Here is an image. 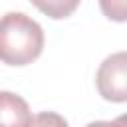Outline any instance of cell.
I'll return each instance as SVG.
<instances>
[{"label": "cell", "mask_w": 127, "mask_h": 127, "mask_svg": "<svg viewBox=\"0 0 127 127\" xmlns=\"http://www.w3.org/2000/svg\"><path fill=\"white\" fill-rule=\"evenodd\" d=\"M44 50L42 26L24 12H8L0 18V62L28 65Z\"/></svg>", "instance_id": "1"}, {"label": "cell", "mask_w": 127, "mask_h": 127, "mask_svg": "<svg viewBox=\"0 0 127 127\" xmlns=\"http://www.w3.org/2000/svg\"><path fill=\"white\" fill-rule=\"evenodd\" d=\"M95 83L103 99L123 103L127 99V54L117 52L107 56L97 69Z\"/></svg>", "instance_id": "2"}, {"label": "cell", "mask_w": 127, "mask_h": 127, "mask_svg": "<svg viewBox=\"0 0 127 127\" xmlns=\"http://www.w3.org/2000/svg\"><path fill=\"white\" fill-rule=\"evenodd\" d=\"M32 119L30 105L12 91H0V127H28Z\"/></svg>", "instance_id": "3"}, {"label": "cell", "mask_w": 127, "mask_h": 127, "mask_svg": "<svg viewBox=\"0 0 127 127\" xmlns=\"http://www.w3.org/2000/svg\"><path fill=\"white\" fill-rule=\"evenodd\" d=\"M40 12H44L46 16L54 18V20H62L67 18L75 12V8L79 6V0H30Z\"/></svg>", "instance_id": "4"}, {"label": "cell", "mask_w": 127, "mask_h": 127, "mask_svg": "<svg viewBox=\"0 0 127 127\" xmlns=\"http://www.w3.org/2000/svg\"><path fill=\"white\" fill-rule=\"evenodd\" d=\"M101 12L113 20V22H125L127 20V6L125 0H99Z\"/></svg>", "instance_id": "5"}, {"label": "cell", "mask_w": 127, "mask_h": 127, "mask_svg": "<svg viewBox=\"0 0 127 127\" xmlns=\"http://www.w3.org/2000/svg\"><path fill=\"white\" fill-rule=\"evenodd\" d=\"M28 127H69L67 121L56 113V111H42L38 115H34L28 123Z\"/></svg>", "instance_id": "6"}, {"label": "cell", "mask_w": 127, "mask_h": 127, "mask_svg": "<svg viewBox=\"0 0 127 127\" xmlns=\"http://www.w3.org/2000/svg\"><path fill=\"white\" fill-rule=\"evenodd\" d=\"M85 127H127V119H125V115H121L113 121H91Z\"/></svg>", "instance_id": "7"}]
</instances>
